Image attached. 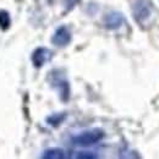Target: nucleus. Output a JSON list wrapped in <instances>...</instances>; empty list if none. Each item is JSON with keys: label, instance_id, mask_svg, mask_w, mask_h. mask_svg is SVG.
<instances>
[{"label": "nucleus", "instance_id": "f257e3e1", "mask_svg": "<svg viewBox=\"0 0 159 159\" xmlns=\"http://www.w3.org/2000/svg\"><path fill=\"white\" fill-rule=\"evenodd\" d=\"M134 19L139 25H144L152 16V6L148 0H135L132 5Z\"/></svg>", "mask_w": 159, "mask_h": 159}, {"label": "nucleus", "instance_id": "f03ea898", "mask_svg": "<svg viewBox=\"0 0 159 159\" xmlns=\"http://www.w3.org/2000/svg\"><path fill=\"white\" fill-rule=\"evenodd\" d=\"M104 134L103 131L99 129H93L89 131H84L82 134H80L77 136H75L72 139V142L77 146H91L97 142H99L100 139H103Z\"/></svg>", "mask_w": 159, "mask_h": 159}, {"label": "nucleus", "instance_id": "7ed1b4c3", "mask_svg": "<svg viewBox=\"0 0 159 159\" xmlns=\"http://www.w3.org/2000/svg\"><path fill=\"white\" fill-rule=\"evenodd\" d=\"M50 82L53 84L54 88H57V91L59 92L60 98L62 100L69 99V94H70V89H69V83L65 80L62 75H60L59 71H54L50 74Z\"/></svg>", "mask_w": 159, "mask_h": 159}, {"label": "nucleus", "instance_id": "20e7f679", "mask_svg": "<svg viewBox=\"0 0 159 159\" xmlns=\"http://www.w3.org/2000/svg\"><path fill=\"white\" fill-rule=\"evenodd\" d=\"M70 40H71V33H70L69 28L65 27V26L59 27L55 31V33L53 34V37H52V43L55 44V45H58V47H65V45H67L70 43Z\"/></svg>", "mask_w": 159, "mask_h": 159}, {"label": "nucleus", "instance_id": "39448f33", "mask_svg": "<svg viewBox=\"0 0 159 159\" xmlns=\"http://www.w3.org/2000/svg\"><path fill=\"white\" fill-rule=\"evenodd\" d=\"M52 58V52L47 48H38L34 50L33 55H32V61L33 65L36 67H40L43 66L45 62H48Z\"/></svg>", "mask_w": 159, "mask_h": 159}, {"label": "nucleus", "instance_id": "423d86ee", "mask_svg": "<svg viewBox=\"0 0 159 159\" xmlns=\"http://www.w3.org/2000/svg\"><path fill=\"white\" fill-rule=\"evenodd\" d=\"M121 23H122V15L120 12L111 11L108 15H105V17H104V25L109 30L119 28L121 26Z\"/></svg>", "mask_w": 159, "mask_h": 159}, {"label": "nucleus", "instance_id": "0eeeda50", "mask_svg": "<svg viewBox=\"0 0 159 159\" xmlns=\"http://www.w3.org/2000/svg\"><path fill=\"white\" fill-rule=\"evenodd\" d=\"M43 158H48V159H60V158H65V152L60 148H50V149H47L43 154Z\"/></svg>", "mask_w": 159, "mask_h": 159}, {"label": "nucleus", "instance_id": "6e6552de", "mask_svg": "<svg viewBox=\"0 0 159 159\" xmlns=\"http://www.w3.org/2000/svg\"><path fill=\"white\" fill-rule=\"evenodd\" d=\"M64 118H65L64 114H57V115H52V116H49V118L47 119V121H48L52 126H58L60 122L64 120Z\"/></svg>", "mask_w": 159, "mask_h": 159}, {"label": "nucleus", "instance_id": "1a4fd4ad", "mask_svg": "<svg viewBox=\"0 0 159 159\" xmlns=\"http://www.w3.org/2000/svg\"><path fill=\"white\" fill-rule=\"evenodd\" d=\"M10 25V17L6 11H0V27L1 28H7Z\"/></svg>", "mask_w": 159, "mask_h": 159}, {"label": "nucleus", "instance_id": "9d476101", "mask_svg": "<svg viewBox=\"0 0 159 159\" xmlns=\"http://www.w3.org/2000/svg\"><path fill=\"white\" fill-rule=\"evenodd\" d=\"M96 154H92L89 152H81L80 154H77V158H96Z\"/></svg>", "mask_w": 159, "mask_h": 159}, {"label": "nucleus", "instance_id": "9b49d317", "mask_svg": "<svg viewBox=\"0 0 159 159\" xmlns=\"http://www.w3.org/2000/svg\"><path fill=\"white\" fill-rule=\"evenodd\" d=\"M76 1H77V0H67V4H69V6L71 7V6H72V5H74Z\"/></svg>", "mask_w": 159, "mask_h": 159}]
</instances>
